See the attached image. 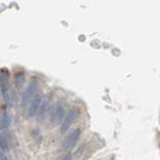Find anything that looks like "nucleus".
Here are the masks:
<instances>
[{"instance_id":"obj_1","label":"nucleus","mask_w":160,"mask_h":160,"mask_svg":"<svg viewBox=\"0 0 160 160\" xmlns=\"http://www.w3.org/2000/svg\"><path fill=\"white\" fill-rule=\"evenodd\" d=\"M43 93L41 91H36V93L33 95V97L30 99V101L27 104V115L29 117L36 116L37 111L43 101Z\"/></svg>"},{"instance_id":"obj_13","label":"nucleus","mask_w":160,"mask_h":160,"mask_svg":"<svg viewBox=\"0 0 160 160\" xmlns=\"http://www.w3.org/2000/svg\"><path fill=\"white\" fill-rule=\"evenodd\" d=\"M0 130H1V127H0Z\"/></svg>"},{"instance_id":"obj_8","label":"nucleus","mask_w":160,"mask_h":160,"mask_svg":"<svg viewBox=\"0 0 160 160\" xmlns=\"http://www.w3.org/2000/svg\"><path fill=\"white\" fill-rule=\"evenodd\" d=\"M9 84V73L7 71V69H1L0 70V87L3 88L5 86H7Z\"/></svg>"},{"instance_id":"obj_3","label":"nucleus","mask_w":160,"mask_h":160,"mask_svg":"<svg viewBox=\"0 0 160 160\" xmlns=\"http://www.w3.org/2000/svg\"><path fill=\"white\" fill-rule=\"evenodd\" d=\"M80 133H81V131H80V129L77 127V128L73 129L72 131L67 135L66 138L64 139V141L62 143L63 151H68V150H70L74 146L80 136Z\"/></svg>"},{"instance_id":"obj_2","label":"nucleus","mask_w":160,"mask_h":160,"mask_svg":"<svg viewBox=\"0 0 160 160\" xmlns=\"http://www.w3.org/2000/svg\"><path fill=\"white\" fill-rule=\"evenodd\" d=\"M77 116H78V110L76 108L72 107L68 110L67 114L65 115V117L62 120V123H61V133L62 134H64L70 128V126H71L72 123L75 121V119L77 118Z\"/></svg>"},{"instance_id":"obj_11","label":"nucleus","mask_w":160,"mask_h":160,"mask_svg":"<svg viewBox=\"0 0 160 160\" xmlns=\"http://www.w3.org/2000/svg\"><path fill=\"white\" fill-rule=\"evenodd\" d=\"M0 149H1L2 151H7L9 149L8 142L6 141V139H5L3 135H0Z\"/></svg>"},{"instance_id":"obj_4","label":"nucleus","mask_w":160,"mask_h":160,"mask_svg":"<svg viewBox=\"0 0 160 160\" xmlns=\"http://www.w3.org/2000/svg\"><path fill=\"white\" fill-rule=\"evenodd\" d=\"M64 116V107L62 102L58 101L54 105L51 112V122L52 124H58L63 120Z\"/></svg>"},{"instance_id":"obj_12","label":"nucleus","mask_w":160,"mask_h":160,"mask_svg":"<svg viewBox=\"0 0 160 160\" xmlns=\"http://www.w3.org/2000/svg\"><path fill=\"white\" fill-rule=\"evenodd\" d=\"M0 160H8V159H7V157L4 155V153L0 152Z\"/></svg>"},{"instance_id":"obj_9","label":"nucleus","mask_w":160,"mask_h":160,"mask_svg":"<svg viewBox=\"0 0 160 160\" xmlns=\"http://www.w3.org/2000/svg\"><path fill=\"white\" fill-rule=\"evenodd\" d=\"M10 124V117L6 111H3V113L0 115V127L1 129L6 128Z\"/></svg>"},{"instance_id":"obj_6","label":"nucleus","mask_w":160,"mask_h":160,"mask_svg":"<svg viewBox=\"0 0 160 160\" xmlns=\"http://www.w3.org/2000/svg\"><path fill=\"white\" fill-rule=\"evenodd\" d=\"M48 105H49V100L48 99H43V101L40 105V107L37 111L36 114V118L38 121H43V120L47 117V114H48Z\"/></svg>"},{"instance_id":"obj_7","label":"nucleus","mask_w":160,"mask_h":160,"mask_svg":"<svg viewBox=\"0 0 160 160\" xmlns=\"http://www.w3.org/2000/svg\"><path fill=\"white\" fill-rule=\"evenodd\" d=\"M1 92H2V96H3L4 101L7 104H11L14 99V92H13L11 85L8 84L7 86L1 88Z\"/></svg>"},{"instance_id":"obj_10","label":"nucleus","mask_w":160,"mask_h":160,"mask_svg":"<svg viewBox=\"0 0 160 160\" xmlns=\"http://www.w3.org/2000/svg\"><path fill=\"white\" fill-rule=\"evenodd\" d=\"M14 79H15V83L18 87H21L23 83H24V80H25V74L24 72H17L15 74L14 76Z\"/></svg>"},{"instance_id":"obj_5","label":"nucleus","mask_w":160,"mask_h":160,"mask_svg":"<svg viewBox=\"0 0 160 160\" xmlns=\"http://www.w3.org/2000/svg\"><path fill=\"white\" fill-rule=\"evenodd\" d=\"M36 89H37V82L36 80H31L27 85L26 89L23 93L22 96V104L24 106H27L28 102L30 101V99L33 97V95L36 93Z\"/></svg>"}]
</instances>
